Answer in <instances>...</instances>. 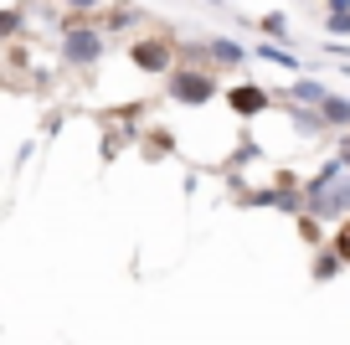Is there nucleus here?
<instances>
[{
	"mask_svg": "<svg viewBox=\"0 0 350 345\" xmlns=\"http://www.w3.org/2000/svg\"><path fill=\"white\" fill-rule=\"evenodd\" d=\"M103 52H109L103 26H93V21H67V26H62V57H67L72 67H98Z\"/></svg>",
	"mask_w": 350,
	"mask_h": 345,
	"instance_id": "nucleus-1",
	"label": "nucleus"
},
{
	"mask_svg": "<svg viewBox=\"0 0 350 345\" xmlns=\"http://www.w3.org/2000/svg\"><path fill=\"white\" fill-rule=\"evenodd\" d=\"M165 93H170L175 103H211V98H217V77L211 73H191V67H175Z\"/></svg>",
	"mask_w": 350,
	"mask_h": 345,
	"instance_id": "nucleus-2",
	"label": "nucleus"
},
{
	"mask_svg": "<svg viewBox=\"0 0 350 345\" xmlns=\"http://www.w3.org/2000/svg\"><path fill=\"white\" fill-rule=\"evenodd\" d=\"M129 57H134V67H139V73H175V47L160 42V36H144V42H134Z\"/></svg>",
	"mask_w": 350,
	"mask_h": 345,
	"instance_id": "nucleus-3",
	"label": "nucleus"
},
{
	"mask_svg": "<svg viewBox=\"0 0 350 345\" xmlns=\"http://www.w3.org/2000/svg\"><path fill=\"white\" fill-rule=\"evenodd\" d=\"M309 216H325V222H335V216H350V175L345 181H335L319 201H309Z\"/></svg>",
	"mask_w": 350,
	"mask_h": 345,
	"instance_id": "nucleus-4",
	"label": "nucleus"
},
{
	"mask_svg": "<svg viewBox=\"0 0 350 345\" xmlns=\"http://www.w3.org/2000/svg\"><path fill=\"white\" fill-rule=\"evenodd\" d=\"M201 52H206L211 62H221V67H242V62H247V47L232 42V36H206V42H201Z\"/></svg>",
	"mask_w": 350,
	"mask_h": 345,
	"instance_id": "nucleus-5",
	"label": "nucleus"
},
{
	"mask_svg": "<svg viewBox=\"0 0 350 345\" xmlns=\"http://www.w3.org/2000/svg\"><path fill=\"white\" fill-rule=\"evenodd\" d=\"M284 98H288L294 108H314V114H319V103L329 98V88L319 83V77H294V88H288Z\"/></svg>",
	"mask_w": 350,
	"mask_h": 345,
	"instance_id": "nucleus-6",
	"label": "nucleus"
},
{
	"mask_svg": "<svg viewBox=\"0 0 350 345\" xmlns=\"http://www.w3.org/2000/svg\"><path fill=\"white\" fill-rule=\"evenodd\" d=\"M247 57H262V62H273V67H288V73H299V77L309 73L304 57H294L288 47H278V42H258V47H247Z\"/></svg>",
	"mask_w": 350,
	"mask_h": 345,
	"instance_id": "nucleus-7",
	"label": "nucleus"
},
{
	"mask_svg": "<svg viewBox=\"0 0 350 345\" xmlns=\"http://www.w3.org/2000/svg\"><path fill=\"white\" fill-rule=\"evenodd\" d=\"M227 103L237 108L242 119H252V114H262V108H268V93H262V88H252V83H242V88H232V93H227Z\"/></svg>",
	"mask_w": 350,
	"mask_h": 345,
	"instance_id": "nucleus-8",
	"label": "nucleus"
},
{
	"mask_svg": "<svg viewBox=\"0 0 350 345\" xmlns=\"http://www.w3.org/2000/svg\"><path fill=\"white\" fill-rule=\"evenodd\" d=\"M319 119H325V129H350V98L329 93L325 103H319Z\"/></svg>",
	"mask_w": 350,
	"mask_h": 345,
	"instance_id": "nucleus-9",
	"label": "nucleus"
},
{
	"mask_svg": "<svg viewBox=\"0 0 350 345\" xmlns=\"http://www.w3.org/2000/svg\"><path fill=\"white\" fill-rule=\"evenodd\" d=\"M294 124H299L304 134H325V119H319L314 108H294Z\"/></svg>",
	"mask_w": 350,
	"mask_h": 345,
	"instance_id": "nucleus-10",
	"label": "nucleus"
},
{
	"mask_svg": "<svg viewBox=\"0 0 350 345\" xmlns=\"http://www.w3.org/2000/svg\"><path fill=\"white\" fill-rule=\"evenodd\" d=\"M340 268H345V263H340L335 253H319V258H314V279H319V283H325V279H335Z\"/></svg>",
	"mask_w": 350,
	"mask_h": 345,
	"instance_id": "nucleus-11",
	"label": "nucleus"
},
{
	"mask_svg": "<svg viewBox=\"0 0 350 345\" xmlns=\"http://www.w3.org/2000/svg\"><path fill=\"white\" fill-rule=\"evenodd\" d=\"M262 31H268V42H278V47L288 42V21H284V16H268V21H262Z\"/></svg>",
	"mask_w": 350,
	"mask_h": 345,
	"instance_id": "nucleus-12",
	"label": "nucleus"
},
{
	"mask_svg": "<svg viewBox=\"0 0 350 345\" xmlns=\"http://www.w3.org/2000/svg\"><path fill=\"white\" fill-rule=\"evenodd\" d=\"M329 253H335L340 263H350V222H340V232H335V248H329Z\"/></svg>",
	"mask_w": 350,
	"mask_h": 345,
	"instance_id": "nucleus-13",
	"label": "nucleus"
},
{
	"mask_svg": "<svg viewBox=\"0 0 350 345\" xmlns=\"http://www.w3.org/2000/svg\"><path fill=\"white\" fill-rule=\"evenodd\" d=\"M335 160H340V170L350 175V129H345V134L335 140Z\"/></svg>",
	"mask_w": 350,
	"mask_h": 345,
	"instance_id": "nucleus-14",
	"label": "nucleus"
},
{
	"mask_svg": "<svg viewBox=\"0 0 350 345\" xmlns=\"http://www.w3.org/2000/svg\"><path fill=\"white\" fill-rule=\"evenodd\" d=\"M325 31L329 36H350V16H325Z\"/></svg>",
	"mask_w": 350,
	"mask_h": 345,
	"instance_id": "nucleus-15",
	"label": "nucleus"
},
{
	"mask_svg": "<svg viewBox=\"0 0 350 345\" xmlns=\"http://www.w3.org/2000/svg\"><path fill=\"white\" fill-rule=\"evenodd\" d=\"M16 31H21V16H16V11H0V36H16Z\"/></svg>",
	"mask_w": 350,
	"mask_h": 345,
	"instance_id": "nucleus-16",
	"label": "nucleus"
},
{
	"mask_svg": "<svg viewBox=\"0 0 350 345\" xmlns=\"http://www.w3.org/2000/svg\"><path fill=\"white\" fill-rule=\"evenodd\" d=\"M325 16H350V0H325Z\"/></svg>",
	"mask_w": 350,
	"mask_h": 345,
	"instance_id": "nucleus-17",
	"label": "nucleus"
},
{
	"mask_svg": "<svg viewBox=\"0 0 350 345\" xmlns=\"http://www.w3.org/2000/svg\"><path fill=\"white\" fill-rule=\"evenodd\" d=\"M67 11H93V5H103V0H62Z\"/></svg>",
	"mask_w": 350,
	"mask_h": 345,
	"instance_id": "nucleus-18",
	"label": "nucleus"
},
{
	"mask_svg": "<svg viewBox=\"0 0 350 345\" xmlns=\"http://www.w3.org/2000/svg\"><path fill=\"white\" fill-rule=\"evenodd\" d=\"M206 5H227V0H206Z\"/></svg>",
	"mask_w": 350,
	"mask_h": 345,
	"instance_id": "nucleus-19",
	"label": "nucleus"
}]
</instances>
